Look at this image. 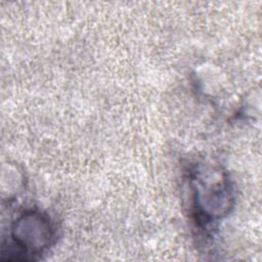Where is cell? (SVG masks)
<instances>
[{
    "mask_svg": "<svg viewBox=\"0 0 262 262\" xmlns=\"http://www.w3.org/2000/svg\"><path fill=\"white\" fill-rule=\"evenodd\" d=\"M54 230L50 219L40 212L24 213L12 225L6 260L32 261L39 259L52 244Z\"/></svg>",
    "mask_w": 262,
    "mask_h": 262,
    "instance_id": "obj_1",
    "label": "cell"
}]
</instances>
